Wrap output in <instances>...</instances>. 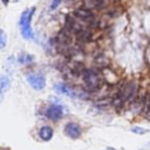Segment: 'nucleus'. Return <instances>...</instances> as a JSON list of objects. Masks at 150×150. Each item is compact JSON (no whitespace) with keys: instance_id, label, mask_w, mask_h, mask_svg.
<instances>
[{"instance_id":"obj_13","label":"nucleus","mask_w":150,"mask_h":150,"mask_svg":"<svg viewBox=\"0 0 150 150\" xmlns=\"http://www.w3.org/2000/svg\"><path fill=\"white\" fill-rule=\"evenodd\" d=\"M6 43H7V35L2 29H0V49H4L6 47Z\"/></svg>"},{"instance_id":"obj_15","label":"nucleus","mask_w":150,"mask_h":150,"mask_svg":"<svg viewBox=\"0 0 150 150\" xmlns=\"http://www.w3.org/2000/svg\"><path fill=\"white\" fill-rule=\"evenodd\" d=\"M61 1H62V0H53L52 4H50V9H52V11L56 9V8L59 7V5L61 4Z\"/></svg>"},{"instance_id":"obj_1","label":"nucleus","mask_w":150,"mask_h":150,"mask_svg":"<svg viewBox=\"0 0 150 150\" xmlns=\"http://www.w3.org/2000/svg\"><path fill=\"white\" fill-rule=\"evenodd\" d=\"M34 12H35V7H32V8L23 11L21 13V16L19 20V27H20L21 35H22V38H25L27 40L33 38V30L30 27V21H32V18L34 15Z\"/></svg>"},{"instance_id":"obj_2","label":"nucleus","mask_w":150,"mask_h":150,"mask_svg":"<svg viewBox=\"0 0 150 150\" xmlns=\"http://www.w3.org/2000/svg\"><path fill=\"white\" fill-rule=\"evenodd\" d=\"M82 79H83V83L86 84V87L90 90L98 89L101 83H102V77H101L100 73L94 70V69L86 70L82 75Z\"/></svg>"},{"instance_id":"obj_14","label":"nucleus","mask_w":150,"mask_h":150,"mask_svg":"<svg viewBox=\"0 0 150 150\" xmlns=\"http://www.w3.org/2000/svg\"><path fill=\"white\" fill-rule=\"evenodd\" d=\"M131 131H132L134 134L144 135V134H145V132H148L149 130H146V129H144V128H141V127H134V128H131Z\"/></svg>"},{"instance_id":"obj_10","label":"nucleus","mask_w":150,"mask_h":150,"mask_svg":"<svg viewBox=\"0 0 150 150\" xmlns=\"http://www.w3.org/2000/svg\"><path fill=\"white\" fill-rule=\"evenodd\" d=\"M53 135H54V131H53V129H52L50 127H48V125H43V127H41V128L39 129V137H40L42 141H45V142L50 141V139L53 138Z\"/></svg>"},{"instance_id":"obj_17","label":"nucleus","mask_w":150,"mask_h":150,"mask_svg":"<svg viewBox=\"0 0 150 150\" xmlns=\"http://www.w3.org/2000/svg\"><path fill=\"white\" fill-rule=\"evenodd\" d=\"M1 1H2V4H4V5H7L9 0H1Z\"/></svg>"},{"instance_id":"obj_7","label":"nucleus","mask_w":150,"mask_h":150,"mask_svg":"<svg viewBox=\"0 0 150 150\" xmlns=\"http://www.w3.org/2000/svg\"><path fill=\"white\" fill-rule=\"evenodd\" d=\"M63 131H64V135H66L67 137L73 138V139L79 138V137L81 136V132H82L80 124H77V123H75V122H69V123H67V124L64 125V128H63Z\"/></svg>"},{"instance_id":"obj_3","label":"nucleus","mask_w":150,"mask_h":150,"mask_svg":"<svg viewBox=\"0 0 150 150\" xmlns=\"http://www.w3.org/2000/svg\"><path fill=\"white\" fill-rule=\"evenodd\" d=\"M26 80L35 90H42L46 87V77L41 73H28L26 75Z\"/></svg>"},{"instance_id":"obj_9","label":"nucleus","mask_w":150,"mask_h":150,"mask_svg":"<svg viewBox=\"0 0 150 150\" xmlns=\"http://www.w3.org/2000/svg\"><path fill=\"white\" fill-rule=\"evenodd\" d=\"M9 87H11V80H9V77L6 76V75L0 74V103L2 102L4 96H5V93L9 89Z\"/></svg>"},{"instance_id":"obj_5","label":"nucleus","mask_w":150,"mask_h":150,"mask_svg":"<svg viewBox=\"0 0 150 150\" xmlns=\"http://www.w3.org/2000/svg\"><path fill=\"white\" fill-rule=\"evenodd\" d=\"M45 115L53 120V121H57V120H61L63 116H64V109L61 104H56V103H53V104H49L45 111Z\"/></svg>"},{"instance_id":"obj_8","label":"nucleus","mask_w":150,"mask_h":150,"mask_svg":"<svg viewBox=\"0 0 150 150\" xmlns=\"http://www.w3.org/2000/svg\"><path fill=\"white\" fill-rule=\"evenodd\" d=\"M54 89L57 94H62V95H66V96H69V97H80V95L77 94V91L75 89H73L71 87H69L68 84H64V83L55 84Z\"/></svg>"},{"instance_id":"obj_12","label":"nucleus","mask_w":150,"mask_h":150,"mask_svg":"<svg viewBox=\"0 0 150 150\" xmlns=\"http://www.w3.org/2000/svg\"><path fill=\"white\" fill-rule=\"evenodd\" d=\"M33 62V56L32 55H28V54H21L19 56V63L21 64H28Z\"/></svg>"},{"instance_id":"obj_4","label":"nucleus","mask_w":150,"mask_h":150,"mask_svg":"<svg viewBox=\"0 0 150 150\" xmlns=\"http://www.w3.org/2000/svg\"><path fill=\"white\" fill-rule=\"evenodd\" d=\"M136 93H137V84L135 82H128L121 87L118 91V97L122 101H128L132 96H135Z\"/></svg>"},{"instance_id":"obj_16","label":"nucleus","mask_w":150,"mask_h":150,"mask_svg":"<svg viewBox=\"0 0 150 150\" xmlns=\"http://www.w3.org/2000/svg\"><path fill=\"white\" fill-rule=\"evenodd\" d=\"M148 108H149V110H150V94H149V96H148Z\"/></svg>"},{"instance_id":"obj_11","label":"nucleus","mask_w":150,"mask_h":150,"mask_svg":"<svg viewBox=\"0 0 150 150\" xmlns=\"http://www.w3.org/2000/svg\"><path fill=\"white\" fill-rule=\"evenodd\" d=\"M86 8H101L104 5V0H83Z\"/></svg>"},{"instance_id":"obj_6","label":"nucleus","mask_w":150,"mask_h":150,"mask_svg":"<svg viewBox=\"0 0 150 150\" xmlns=\"http://www.w3.org/2000/svg\"><path fill=\"white\" fill-rule=\"evenodd\" d=\"M73 16H75L80 22H84L87 25H91L95 22V16L94 14L88 9V8H80L76 9L73 14Z\"/></svg>"}]
</instances>
